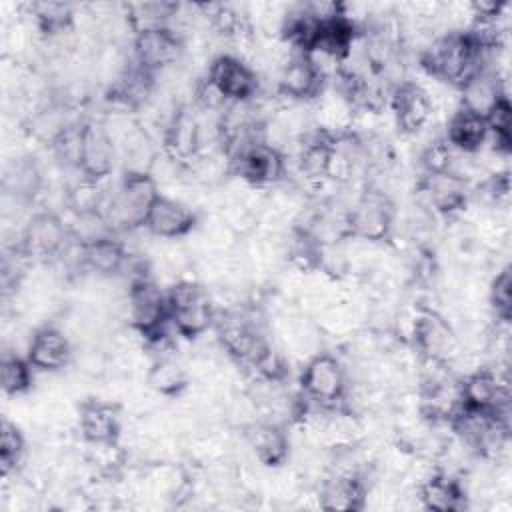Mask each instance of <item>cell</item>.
Returning <instances> with one entry per match:
<instances>
[{
	"label": "cell",
	"instance_id": "17",
	"mask_svg": "<svg viewBox=\"0 0 512 512\" xmlns=\"http://www.w3.org/2000/svg\"><path fill=\"white\" fill-rule=\"evenodd\" d=\"M122 406L98 396L80 400L78 434L84 442H112L122 434Z\"/></svg>",
	"mask_w": 512,
	"mask_h": 512
},
{
	"label": "cell",
	"instance_id": "28",
	"mask_svg": "<svg viewBox=\"0 0 512 512\" xmlns=\"http://www.w3.org/2000/svg\"><path fill=\"white\" fill-rule=\"evenodd\" d=\"M124 12H126V20L132 36H136L152 30L170 28L176 12V2H166V0L128 2L124 4Z\"/></svg>",
	"mask_w": 512,
	"mask_h": 512
},
{
	"label": "cell",
	"instance_id": "6",
	"mask_svg": "<svg viewBox=\"0 0 512 512\" xmlns=\"http://www.w3.org/2000/svg\"><path fill=\"white\" fill-rule=\"evenodd\" d=\"M396 224V208L388 194L366 186L348 206L350 236L366 242H390Z\"/></svg>",
	"mask_w": 512,
	"mask_h": 512
},
{
	"label": "cell",
	"instance_id": "5",
	"mask_svg": "<svg viewBox=\"0 0 512 512\" xmlns=\"http://www.w3.org/2000/svg\"><path fill=\"white\" fill-rule=\"evenodd\" d=\"M350 382L348 368L344 362L326 350L308 358L300 368V396L306 404L318 408L342 406L346 388Z\"/></svg>",
	"mask_w": 512,
	"mask_h": 512
},
{
	"label": "cell",
	"instance_id": "11",
	"mask_svg": "<svg viewBox=\"0 0 512 512\" xmlns=\"http://www.w3.org/2000/svg\"><path fill=\"white\" fill-rule=\"evenodd\" d=\"M130 52L136 66L156 76L182 62L184 44L176 32H172L170 28H162L136 34L130 42Z\"/></svg>",
	"mask_w": 512,
	"mask_h": 512
},
{
	"label": "cell",
	"instance_id": "16",
	"mask_svg": "<svg viewBox=\"0 0 512 512\" xmlns=\"http://www.w3.org/2000/svg\"><path fill=\"white\" fill-rule=\"evenodd\" d=\"M196 224L198 214L194 208L168 194H160L146 216L144 230L152 238L182 240L196 228Z\"/></svg>",
	"mask_w": 512,
	"mask_h": 512
},
{
	"label": "cell",
	"instance_id": "29",
	"mask_svg": "<svg viewBox=\"0 0 512 512\" xmlns=\"http://www.w3.org/2000/svg\"><path fill=\"white\" fill-rule=\"evenodd\" d=\"M26 462V438L16 422L2 420L0 426V468L2 478L16 476Z\"/></svg>",
	"mask_w": 512,
	"mask_h": 512
},
{
	"label": "cell",
	"instance_id": "23",
	"mask_svg": "<svg viewBox=\"0 0 512 512\" xmlns=\"http://www.w3.org/2000/svg\"><path fill=\"white\" fill-rule=\"evenodd\" d=\"M130 252L114 234H106L84 242V274L98 278H114L124 274Z\"/></svg>",
	"mask_w": 512,
	"mask_h": 512
},
{
	"label": "cell",
	"instance_id": "31",
	"mask_svg": "<svg viewBox=\"0 0 512 512\" xmlns=\"http://www.w3.org/2000/svg\"><path fill=\"white\" fill-rule=\"evenodd\" d=\"M486 304L494 320H506L510 322L512 314V278H510V266L504 264L498 268L492 278L488 280L486 290Z\"/></svg>",
	"mask_w": 512,
	"mask_h": 512
},
{
	"label": "cell",
	"instance_id": "26",
	"mask_svg": "<svg viewBox=\"0 0 512 512\" xmlns=\"http://www.w3.org/2000/svg\"><path fill=\"white\" fill-rule=\"evenodd\" d=\"M144 384L162 398H176L188 388L190 372L174 354L154 356L146 370Z\"/></svg>",
	"mask_w": 512,
	"mask_h": 512
},
{
	"label": "cell",
	"instance_id": "20",
	"mask_svg": "<svg viewBox=\"0 0 512 512\" xmlns=\"http://www.w3.org/2000/svg\"><path fill=\"white\" fill-rule=\"evenodd\" d=\"M202 126L200 114L190 104L178 110L168 130L162 136V150L176 162L188 166L202 152Z\"/></svg>",
	"mask_w": 512,
	"mask_h": 512
},
{
	"label": "cell",
	"instance_id": "15",
	"mask_svg": "<svg viewBox=\"0 0 512 512\" xmlns=\"http://www.w3.org/2000/svg\"><path fill=\"white\" fill-rule=\"evenodd\" d=\"M326 82L306 56V52H294L278 70L274 78V90L288 102H314L324 90Z\"/></svg>",
	"mask_w": 512,
	"mask_h": 512
},
{
	"label": "cell",
	"instance_id": "9",
	"mask_svg": "<svg viewBox=\"0 0 512 512\" xmlns=\"http://www.w3.org/2000/svg\"><path fill=\"white\" fill-rule=\"evenodd\" d=\"M284 156L264 142H254L230 156V176L258 188H270L284 180Z\"/></svg>",
	"mask_w": 512,
	"mask_h": 512
},
{
	"label": "cell",
	"instance_id": "7",
	"mask_svg": "<svg viewBox=\"0 0 512 512\" xmlns=\"http://www.w3.org/2000/svg\"><path fill=\"white\" fill-rule=\"evenodd\" d=\"M70 238V226L54 210H38L24 222L20 246L32 262L50 264L64 250Z\"/></svg>",
	"mask_w": 512,
	"mask_h": 512
},
{
	"label": "cell",
	"instance_id": "3",
	"mask_svg": "<svg viewBox=\"0 0 512 512\" xmlns=\"http://www.w3.org/2000/svg\"><path fill=\"white\" fill-rule=\"evenodd\" d=\"M168 316L176 334L188 340L204 336L216 322V308L210 290L194 280L184 278L166 288Z\"/></svg>",
	"mask_w": 512,
	"mask_h": 512
},
{
	"label": "cell",
	"instance_id": "25",
	"mask_svg": "<svg viewBox=\"0 0 512 512\" xmlns=\"http://www.w3.org/2000/svg\"><path fill=\"white\" fill-rule=\"evenodd\" d=\"M418 496L424 510L456 512L468 508V500L458 476L446 472H434L418 486Z\"/></svg>",
	"mask_w": 512,
	"mask_h": 512
},
{
	"label": "cell",
	"instance_id": "30",
	"mask_svg": "<svg viewBox=\"0 0 512 512\" xmlns=\"http://www.w3.org/2000/svg\"><path fill=\"white\" fill-rule=\"evenodd\" d=\"M34 366L16 352H4L0 362V386L6 398H20L32 388Z\"/></svg>",
	"mask_w": 512,
	"mask_h": 512
},
{
	"label": "cell",
	"instance_id": "27",
	"mask_svg": "<svg viewBox=\"0 0 512 512\" xmlns=\"http://www.w3.org/2000/svg\"><path fill=\"white\" fill-rule=\"evenodd\" d=\"M106 180L80 174L74 182L66 186V194H64L66 208L74 216H90V214L102 216L110 196V188L106 186Z\"/></svg>",
	"mask_w": 512,
	"mask_h": 512
},
{
	"label": "cell",
	"instance_id": "19",
	"mask_svg": "<svg viewBox=\"0 0 512 512\" xmlns=\"http://www.w3.org/2000/svg\"><path fill=\"white\" fill-rule=\"evenodd\" d=\"M118 162V150L100 120H86L82 130V152L78 172L106 180Z\"/></svg>",
	"mask_w": 512,
	"mask_h": 512
},
{
	"label": "cell",
	"instance_id": "32",
	"mask_svg": "<svg viewBox=\"0 0 512 512\" xmlns=\"http://www.w3.org/2000/svg\"><path fill=\"white\" fill-rule=\"evenodd\" d=\"M82 130H84V122H70L50 142V152L58 166L78 170L80 152H82Z\"/></svg>",
	"mask_w": 512,
	"mask_h": 512
},
{
	"label": "cell",
	"instance_id": "22",
	"mask_svg": "<svg viewBox=\"0 0 512 512\" xmlns=\"http://www.w3.org/2000/svg\"><path fill=\"white\" fill-rule=\"evenodd\" d=\"M366 478L354 474H326L318 484L322 510H362L366 504Z\"/></svg>",
	"mask_w": 512,
	"mask_h": 512
},
{
	"label": "cell",
	"instance_id": "2",
	"mask_svg": "<svg viewBox=\"0 0 512 512\" xmlns=\"http://www.w3.org/2000/svg\"><path fill=\"white\" fill-rule=\"evenodd\" d=\"M158 196L160 188L150 174H124L110 190L102 218L112 232L144 228L146 216Z\"/></svg>",
	"mask_w": 512,
	"mask_h": 512
},
{
	"label": "cell",
	"instance_id": "24",
	"mask_svg": "<svg viewBox=\"0 0 512 512\" xmlns=\"http://www.w3.org/2000/svg\"><path fill=\"white\" fill-rule=\"evenodd\" d=\"M444 140L458 152L476 154L484 150L488 142L486 118L458 108L444 124Z\"/></svg>",
	"mask_w": 512,
	"mask_h": 512
},
{
	"label": "cell",
	"instance_id": "10",
	"mask_svg": "<svg viewBox=\"0 0 512 512\" xmlns=\"http://www.w3.org/2000/svg\"><path fill=\"white\" fill-rule=\"evenodd\" d=\"M412 346L422 358L448 364L460 352V340L452 320L434 308H424L416 326Z\"/></svg>",
	"mask_w": 512,
	"mask_h": 512
},
{
	"label": "cell",
	"instance_id": "1",
	"mask_svg": "<svg viewBox=\"0 0 512 512\" xmlns=\"http://www.w3.org/2000/svg\"><path fill=\"white\" fill-rule=\"evenodd\" d=\"M418 62L428 78L458 90L484 66V52L466 32H442L418 56Z\"/></svg>",
	"mask_w": 512,
	"mask_h": 512
},
{
	"label": "cell",
	"instance_id": "18",
	"mask_svg": "<svg viewBox=\"0 0 512 512\" xmlns=\"http://www.w3.org/2000/svg\"><path fill=\"white\" fill-rule=\"evenodd\" d=\"M240 434L254 462L266 468H276L288 462L292 446H290V434L286 432L284 424L260 418Z\"/></svg>",
	"mask_w": 512,
	"mask_h": 512
},
{
	"label": "cell",
	"instance_id": "12",
	"mask_svg": "<svg viewBox=\"0 0 512 512\" xmlns=\"http://www.w3.org/2000/svg\"><path fill=\"white\" fill-rule=\"evenodd\" d=\"M204 76L226 98L228 104L252 100L260 90L258 74L242 58L226 52L218 54L210 62Z\"/></svg>",
	"mask_w": 512,
	"mask_h": 512
},
{
	"label": "cell",
	"instance_id": "13",
	"mask_svg": "<svg viewBox=\"0 0 512 512\" xmlns=\"http://www.w3.org/2000/svg\"><path fill=\"white\" fill-rule=\"evenodd\" d=\"M418 192L424 208L444 218L462 214L470 202L468 182L454 172L424 174L418 182Z\"/></svg>",
	"mask_w": 512,
	"mask_h": 512
},
{
	"label": "cell",
	"instance_id": "14",
	"mask_svg": "<svg viewBox=\"0 0 512 512\" xmlns=\"http://www.w3.org/2000/svg\"><path fill=\"white\" fill-rule=\"evenodd\" d=\"M74 342L64 328L44 324L36 328L26 346V358L40 372H60L74 362Z\"/></svg>",
	"mask_w": 512,
	"mask_h": 512
},
{
	"label": "cell",
	"instance_id": "21",
	"mask_svg": "<svg viewBox=\"0 0 512 512\" xmlns=\"http://www.w3.org/2000/svg\"><path fill=\"white\" fill-rule=\"evenodd\" d=\"M506 82L504 78H500L494 70H490L488 66H482L478 72H474L460 88H458V100H460V108L470 110L474 114L486 116L490 112V108L502 100L508 98L506 92Z\"/></svg>",
	"mask_w": 512,
	"mask_h": 512
},
{
	"label": "cell",
	"instance_id": "4",
	"mask_svg": "<svg viewBox=\"0 0 512 512\" xmlns=\"http://www.w3.org/2000/svg\"><path fill=\"white\" fill-rule=\"evenodd\" d=\"M126 318L144 336L146 344L166 336V324H170L168 296L152 274H142L128 282Z\"/></svg>",
	"mask_w": 512,
	"mask_h": 512
},
{
	"label": "cell",
	"instance_id": "8",
	"mask_svg": "<svg viewBox=\"0 0 512 512\" xmlns=\"http://www.w3.org/2000/svg\"><path fill=\"white\" fill-rule=\"evenodd\" d=\"M388 112L402 136H418L432 126V104L426 88L416 80H404L390 92Z\"/></svg>",
	"mask_w": 512,
	"mask_h": 512
}]
</instances>
